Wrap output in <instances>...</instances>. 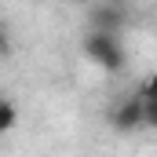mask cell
<instances>
[{
    "mask_svg": "<svg viewBox=\"0 0 157 157\" xmlns=\"http://www.w3.org/2000/svg\"><path fill=\"white\" fill-rule=\"evenodd\" d=\"M88 22H91V33H113V37H121L124 15L117 7H110V4H95L91 15H88Z\"/></svg>",
    "mask_w": 157,
    "mask_h": 157,
    "instance_id": "3",
    "label": "cell"
},
{
    "mask_svg": "<svg viewBox=\"0 0 157 157\" xmlns=\"http://www.w3.org/2000/svg\"><path fill=\"white\" fill-rule=\"evenodd\" d=\"M84 55H88V62H95L106 73H117L121 66H124V59H128L121 37H113V33H91V29L84 37Z\"/></svg>",
    "mask_w": 157,
    "mask_h": 157,
    "instance_id": "1",
    "label": "cell"
},
{
    "mask_svg": "<svg viewBox=\"0 0 157 157\" xmlns=\"http://www.w3.org/2000/svg\"><path fill=\"white\" fill-rule=\"evenodd\" d=\"M110 124H113V132H139L143 128V99H139V91L121 95L110 106Z\"/></svg>",
    "mask_w": 157,
    "mask_h": 157,
    "instance_id": "2",
    "label": "cell"
},
{
    "mask_svg": "<svg viewBox=\"0 0 157 157\" xmlns=\"http://www.w3.org/2000/svg\"><path fill=\"white\" fill-rule=\"evenodd\" d=\"M15 124H18V106L11 99H0V135H7Z\"/></svg>",
    "mask_w": 157,
    "mask_h": 157,
    "instance_id": "4",
    "label": "cell"
},
{
    "mask_svg": "<svg viewBox=\"0 0 157 157\" xmlns=\"http://www.w3.org/2000/svg\"><path fill=\"white\" fill-rule=\"evenodd\" d=\"M80 4H102V0H80Z\"/></svg>",
    "mask_w": 157,
    "mask_h": 157,
    "instance_id": "5",
    "label": "cell"
}]
</instances>
